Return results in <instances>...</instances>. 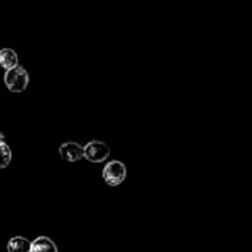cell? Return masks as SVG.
Wrapping results in <instances>:
<instances>
[{"label": "cell", "instance_id": "cell-6", "mask_svg": "<svg viewBox=\"0 0 252 252\" xmlns=\"http://www.w3.org/2000/svg\"><path fill=\"white\" fill-rule=\"evenodd\" d=\"M0 65L5 69L14 68V66L19 65V57H17L16 52L11 48H4L0 51Z\"/></svg>", "mask_w": 252, "mask_h": 252}, {"label": "cell", "instance_id": "cell-2", "mask_svg": "<svg viewBox=\"0 0 252 252\" xmlns=\"http://www.w3.org/2000/svg\"><path fill=\"white\" fill-rule=\"evenodd\" d=\"M126 177H127V167L118 160L110 161L102 170V179L111 187L120 186Z\"/></svg>", "mask_w": 252, "mask_h": 252}, {"label": "cell", "instance_id": "cell-1", "mask_svg": "<svg viewBox=\"0 0 252 252\" xmlns=\"http://www.w3.org/2000/svg\"><path fill=\"white\" fill-rule=\"evenodd\" d=\"M4 83L6 88L12 93H22L29 86L30 75L26 69L16 65L9 70H5Z\"/></svg>", "mask_w": 252, "mask_h": 252}, {"label": "cell", "instance_id": "cell-8", "mask_svg": "<svg viewBox=\"0 0 252 252\" xmlns=\"http://www.w3.org/2000/svg\"><path fill=\"white\" fill-rule=\"evenodd\" d=\"M11 161V150L5 142L0 143V169L9 166Z\"/></svg>", "mask_w": 252, "mask_h": 252}, {"label": "cell", "instance_id": "cell-7", "mask_svg": "<svg viewBox=\"0 0 252 252\" xmlns=\"http://www.w3.org/2000/svg\"><path fill=\"white\" fill-rule=\"evenodd\" d=\"M31 241L22 236H15L10 239L7 243V251L9 252H30Z\"/></svg>", "mask_w": 252, "mask_h": 252}, {"label": "cell", "instance_id": "cell-9", "mask_svg": "<svg viewBox=\"0 0 252 252\" xmlns=\"http://www.w3.org/2000/svg\"><path fill=\"white\" fill-rule=\"evenodd\" d=\"M2 142H5V137L2 133H0V143H2Z\"/></svg>", "mask_w": 252, "mask_h": 252}, {"label": "cell", "instance_id": "cell-3", "mask_svg": "<svg viewBox=\"0 0 252 252\" xmlns=\"http://www.w3.org/2000/svg\"><path fill=\"white\" fill-rule=\"evenodd\" d=\"M110 148L100 140H91L84 147V158L94 164H100L110 158Z\"/></svg>", "mask_w": 252, "mask_h": 252}, {"label": "cell", "instance_id": "cell-4", "mask_svg": "<svg viewBox=\"0 0 252 252\" xmlns=\"http://www.w3.org/2000/svg\"><path fill=\"white\" fill-rule=\"evenodd\" d=\"M59 155L68 162L79 161L84 158V147L75 142H65L59 147Z\"/></svg>", "mask_w": 252, "mask_h": 252}, {"label": "cell", "instance_id": "cell-5", "mask_svg": "<svg viewBox=\"0 0 252 252\" xmlns=\"http://www.w3.org/2000/svg\"><path fill=\"white\" fill-rule=\"evenodd\" d=\"M30 252H58L57 245L47 236H39L31 243Z\"/></svg>", "mask_w": 252, "mask_h": 252}]
</instances>
